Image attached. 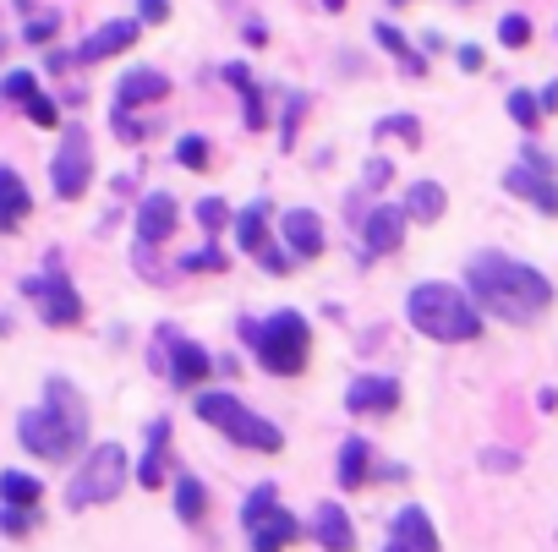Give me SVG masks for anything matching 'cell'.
<instances>
[{
  "mask_svg": "<svg viewBox=\"0 0 558 552\" xmlns=\"http://www.w3.org/2000/svg\"><path fill=\"white\" fill-rule=\"evenodd\" d=\"M465 296L476 301V312H493V317L520 323V328L548 317V307H553L548 274H537L531 263L504 257V252H476L471 263H465Z\"/></svg>",
  "mask_w": 558,
  "mask_h": 552,
  "instance_id": "cell-1",
  "label": "cell"
},
{
  "mask_svg": "<svg viewBox=\"0 0 558 552\" xmlns=\"http://www.w3.org/2000/svg\"><path fill=\"white\" fill-rule=\"evenodd\" d=\"M17 438L28 454H39V460H72L77 449H83L88 438V410L83 399H77V389L66 378H50V389H44V405L39 410H22L17 421Z\"/></svg>",
  "mask_w": 558,
  "mask_h": 552,
  "instance_id": "cell-2",
  "label": "cell"
},
{
  "mask_svg": "<svg viewBox=\"0 0 558 552\" xmlns=\"http://www.w3.org/2000/svg\"><path fill=\"white\" fill-rule=\"evenodd\" d=\"M405 317H411L416 334L438 339V345H471V339L482 334V312H476V301L465 296V290L444 285V279L416 285L411 301H405Z\"/></svg>",
  "mask_w": 558,
  "mask_h": 552,
  "instance_id": "cell-3",
  "label": "cell"
},
{
  "mask_svg": "<svg viewBox=\"0 0 558 552\" xmlns=\"http://www.w3.org/2000/svg\"><path fill=\"white\" fill-rule=\"evenodd\" d=\"M247 345H252L263 372L296 378L312 356V323L301 312H274V317H263V323H247Z\"/></svg>",
  "mask_w": 558,
  "mask_h": 552,
  "instance_id": "cell-4",
  "label": "cell"
},
{
  "mask_svg": "<svg viewBox=\"0 0 558 552\" xmlns=\"http://www.w3.org/2000/svg\"><path fill=\"white\" fill-rule=\"evenodd\" d=\"M197 416H203L219 438L241 443V449H263V454H279V449H285V438H279L274 421H263L258 410H247L236 394H219V389L197 394Z\"/></svg>",
  "mask_w": 558,
  "mask_h": 552,
  "instance_id": "cell-5",
  "label": "cell"
},
{
  "mask_svg": "<svg viewBox=\"0 0 558 552\" xmlns=\"http://www.w3.org/2000/svg\"><path fill=\"white\" fill-rule=\"evenodd\" d=\"M126 476H132V460H126V449H121V443H99V449L83 460V471L72 476V487H66V503H72V509L110 503L115 492L126 487Z\"/></svg>",
  "mask_w": 558,
  "mask_h": 552,
  "instance_id": "cell-6",
  "label": "cell"
},
{
  "mask_svg": "<svg viewBox=\"0 0 558 552\" xmlns=\"http://www.w3.org/2000/svg\"><path fill=\"white\" fill-rule=\"evenodd\" d=\"M241 520H247L252 552H285L290 542H301V520H296V514H285V509H279V492L269 487V481H263V487L247 498Z\"/></svg>",
  "mask_w": 558,
  "mask_h": 552,
  "instance_id": "cell-7",
  "label": "cell"
},
{
  "mask_svg": "<svg viewBox=\"0 0 558 552\" xmlns=\"http://www.w3.org/2000/svg\"><path fill=\"white\" fill-rule=\"evenodd\" d=\"M22 296L39 307L44 323H55V328H77L83 323V296L72 290V279L61 274V268H44V274H33V279H22Z\"/></svg>",
  "mask_w": 558,
  "mask_h": 552,
  "instance_id": "cell-8",
  "label": "cell"
},
{
  "mask_svg": "<svg viewBox=\"0 0 558 552\" xmlns=\"http://www.w3.org/2000/svg\"><path fill=\"white\" fill-rule=\"evenodd\" d=\"M504 186L515 197H526L531 208H542L548 219H558V175H553V159L542 154V148H526L520 164L504 175Z\"/></svg>",
  "mask_w": 558,
  "mask_h": 552,
  "instance_id": "cell-9",
  "label": "cell"
},
{
  "mask_svg": "<svg viewBox=\"0 0 558 552\" xmlns=\"http://www.w3.org/2000/svg\"><path fill=\"white\" fill-rule=\"evenodd\" d=\"M50 175H55V197H66V203H77V197L88 192V181H93L88 132H66V137H61V154H55Z\"/></svg>",
  "mask_w": 558,
  "mask_h": 552,
  "instance_id": "cell-10",
  "label": "cell"
},
{
  "mask_svg": "<svg viewBox=\"0 0 558 552\" xmlns=\"http://www.w3.org/2000/svg\"><path fill=\"white\" fill-rule=\"evenodd\" d=\"M137 33H143V22H132V17H115V22H104V28H93L83 44H77V55L72 61H83V66H93V61H110V55H121L126 44H137Z\"/></svg>",
  "mask_w": 558,
  "mask_h": 552,
  "instance_id": "cell-11",
  "label": "cell"
},
{
  "mask_svg": "<svg viewBox=\"0 0 558 552\" xmlns=\"http://www.w3.org/2000/svg\"><path fill=\"white\" fill-rule=\"evenodd\" d=\"M394 405H400V383L394 378H356L345 389V410H356V416H389Z\"/></svg>",
  "mask_w": 558,
  "mask_h": 552,
  "instance_id": "cell-12",
  "label": "cell"
},
{
  "mask_svg": "<svg viewBox=\"0 0 558 552\" xmlns=\"http://www.w3.org/2000/svg\"><path fill=\"white\" fill-rule=\"evenodd\" d=\"M362 230H367V257L400 252V241H405V208L378 203V208H372V214L362 219Z\"/></svg>",
  "mask_w": 558,
  "mask_h": 552,
  "instance_id": "cell-13",
  "label": "cell"
},
{
  "mask_svg": "<svg viewBox=\"0 0 558 552\" xmlns=\"http://www.w3.org/2000/svg\"><path fill=\"white\" fill-rule=\"evenodd\" d=\"M170 236H176V197L148 192L143 208H137V241L154 246V241H170Z\"/></svg>",
  "mask_w": 558,
  "mask_h": 552,
  "instance_id": "cell-14",
  "label": "cell"
},
{
  "mask_svg": "<svg viewBox=\"0 0 558 552\" xmlns=\"http://www.w3.org/2000/svg\"><path fill=\"white\" fill-rule=\"evenodd\" d=\"M208 372H214V361H208L203 345H192V339H170V383H176V389H203Z\"/></svg>",
  "mask_w": 558,
  "mask_h": 552,
  "instance_id": "cell-15",
  "label": "cell"
},
{
  "mask_svg": "<svg viewBox=\"0 0 558 552\" xmlns=\"http://www.w3.org/2000/svg\"><path fill=\"white\" fill-rule=\"evenodd\" d=\"M389 542H400L405 552H438V531H433V520H427V509L405 503L389 520Z\"/></svg>",
  "mask_w": 558,
  "mask_h": 552,
  "instance_id": "cell-16",
  "label": "cell"
},
{
  "mask_svg": "<svg viewBox=\"0 0 558 552\" xmlns=\"http://www.w3.org/2000/svg\"><path fill=\"white\" fill-rule=\"evenodd\" d=\"M312 536H318L323 552H356V525H351V514H345L340 503H318V514H312Z\"/></svg>",
  "mask_w": 558,
  "mask_h": 552,
  "instance_id": "cell-17",
  "label": "cell"
},
{
  "mask_svg": "<svg viewBox=\"0 0 558 552\" xmlns=\"http://www.w3.org/2000/svg\"><path fill=\"white\" fill-rule=\"evenodd\" d=\"M285 252L301 257V263L323 257V225H318L312 208H290V214H285Z\"/></svg>",
  "mask_w": 558,
  "mask_h": 552,
  "instance_id": "cell-18",
  "label": "cell"
},
{
  "mask_svg": "<svg viewBox=\"0 0 558 552\" xmlns=\"http://www.w3.org/2000/svg\"><path fill=\"white\" fill-rule=\"evenodd\" d=\"M170 99V77L148 72V66H137V72H126L121 82H115V104L121 110H137V104H159Z\"/></svg>",
  "mask_w": 558,
  "mask_h": 552,
  "instance_id": "cell-19",
  "label": "cell"
},
{
  "mask_svg": "<svg viewBox=\"0 0 558 552\" xmlns=\"http://www.w3.org/2000/svg\"><path fill=\"white\" fill-rule=\"evenodd\" d=\"M28 214H33L28 186L17 181V170H6V164H0V236H11V230H17Z\"/></svg>",
  "mask_w": 558,
  "mask_h": 552,
  "instance_id": "cell-20",
  "label": "cell"
},
{
  "mask_svg": "<svg viewBox=\"0 0 558 552\" xmlns=\"http://www.w3.org/2000/svg\"><path fill=\"white\" fill-rule=\"evenodd\" d=\"M165 449H170V416H159V421H148V454L137 465L143 487H165Z\"/></svg>",
  "mask_w": 558,
  "mask_h": 552,
  "instance_id": "cell-21",
  "label": "cell"
},
{
  "mask_svg": "<svg viewBox=\"0 0 558 552\" xmlns=\"http://www.w3.org/2000/svg\"><path fill=\"white\" fill-rule=\"evenodd\" d=\"M449 208V192L438 181H416L411 197H405V219H416V225H438Z\"/></svg>",
  "mask_w": 558,
  "mask_h": 552,
  "instance_id": "cell-22",
  "label": "cell"
},
{
  "mask_svg": "<svg viewBox=\"0 0 558 552\" xmlns=\"http://www.w3.org/2000/svg\"><path fill=\"white\" fill-rule=\"evenodd\" d=\"M263 219H269V203H252L247 214H236V236H241V252H252V257H258L263 246H269V225H263Z\"/></svg>",
  "mask_w": 558,
  "mask_h": 552,
  "instance_id": "cell-23",
  "label": "cell"
},
{
  "mask_svg": "<svg viewBox=\"0 0 558 552\" xmlns=\"http://www.w3.org/2000/svg\"><path fill=\"white\" fill-rule=\"evenodd\" d=\"M367 471H372L367 438H345V449H340V481H345V487H367Z\"/></svg>",
  "mask_w": 558,
  "mask_h": 552,
  "instance_id": "cell-24",
  "label": "cell"
},
{
  "mask_svg": "<svg viewBox=\"0 0 558 552\" xmlns=\"http://www.w3.org/2000/svg\"><path fill=\"white\" fill-rule=\"evenodd\" d=\"M176 514H181L186 525H197L208 514V492H203V481H197V476H181L176 481Z\"/></svg>",
  "mask_w": 558,
  "mask_h": 552,
  "instance_id": "cell-25",
  "label": "cell"
},
{
  "mask_svg": "<svg viewBox=\"0 0 558 552\" xmlns=\"http://www.w3.org/2000/svg\"><path fill=\"white\" fill-rule=\"evenodd\" d=\"M225 77L241 88V99H247V126L252 132H263V121H269V110H263V93H258V82L247 77V66H225Z\"/></svg>",
  "mask_w": 558,
  "mask_h": 552,
  "instance_id": "cell-26",
  "label": "cell"
},
{
  "mask_svg": "<svg viewBox=\"0 0 558 552\" xmlns=\"http://www.w3.org/2000/svg\"><path fill=\"white\" fill-rule=\"evenodd\" d=\"M0 498L17 503V509H39L44 487H39L33 476H22V471H6V476H0Z\"/></svg>",
  "mask_w": 558,
  "mask_h": 552,
  "instance_id": "cell-27",
  "label": "cell"
},
{
  "mask_svg": "<svg viewBox=\"0 0 558 552\" xmlns=\"http://www.w3.org/2000/svg\"><path fill=\"white\" fill-rule=\"evenodd\" d=\"M372 33H378V44H383V50H389V55H400V66H405V72H411V77H422V72H427V61H422V55H411V44H405V33H400V28H389V22H378V28H372Z\"/></svg>",
  "mask_w": 558,
  "mask_h": 552,
  "instance_id": "cell-28",
  "label": "cell"
},
{
  "mask_svg": "<svg viewBox=\"0 0 558 552\" xmlns=\"http://www.w3.org/2000/svg\"><path fill=\"white\" fill-rule=\"evenodd\" d=\"M509 115H515L520 132H537V126H542V104H537V93H531V88H515V93H509Z\"/></svg>",
  "mask_w": 558,
  "mask_h": 552,
  "instance_id": "cell-29",
  "label": "cell"
},
{
  "mask_svg": "<svg viewBox=\"0 0 558 552\" xmlns=\"http://www.w3.org/2000/svg\"><path fill=\"white\" fill-rule=\"evenodd\" d=\"M378 137H405V143H422V121H416V115H383L378 121Z\"/></svg>",
  "mask_w": 558,
  "mask_h": 552,
  "instance_id": "cell-30",
  "label": "cell"
},
{
  "mask_svg": "<svg viewBox=\"0 0 558 552\" xmlns=\"http://www.w3.org/2000/svg\"><path fill=\"white\" fill-rule=\"evenodd\" d=\"M498 39H504L509 50H526V44H531V22L520 17V11H509V17L498 22Z\"/></svg>",
  "mask_w": 558,
  "mask_h": 552,
  "instance_id": "cell-31",
  "label": "cell"
},
{
  "mask_svg": "<svg viewBox=\"0 0 558 552\" xmlns=\"http://www.w3.org/2000/svg\"><path fill=\"white\" fill-rule=\"evenodd\" d=\"M55 33H61V17H55V11H39V17H28V33H22V39L39 50V44H50Z\"/></svg>",
  "mask_w": 558,
  "mask_h": 552,
  "instance_id": "cell-32",
  "label": "cell"
},
{
  "mask_svg": "<svg viewBox=\"0 0 558 552\" xmlns=\"http://www.w3.org/2000/svg\"><path fill=\"white\" fill-rule=\"evenodd\" d=\"M197 225L214 236V230H225V225H230V208L219 203V197H203V203H197Z\"/></svg>",
  "mask_w": 558,
  "mask_h": 552,
  "instance_id": "cell-33",
  "label": "cell"
},
{
  "mask_svg": "<svg viewBox=\"0 0 558 552\" xmlns=\"http://www.w3.org/2000/svg\"><path fill=\"white\" fill-rule=\"evenodd\" d=\"M22 110H28V121H33V126H55V121H61L55 99H44V93H28V99H22Z\"/></svg>",
  "mask_w": 558,
  "mask_h": 552,
  "instance_id": "cell-34",
  "label": "cell"
},
{
  "mask_svg": "<svg viewBox=\"0 0 558 552\" xmlns=\"http://www.w3.org/2000/svg\"><path fill=\"white\" fill-rule=\"evenodd\" d=\"M33 514H39V509H17V503H6V509H0V531H6V536H28Z\"/></svg>",
  "mask_w": 558,
  "mask_h": 552,
  "instance_id": "cell-35",
  "label": "cell"
},
{
  "mask_svg": "<svg viewBox=\"0 0 558 552\" xmlns=\"http://www.w3.org/2000/svg\"><path fill=\"white\" fill-rule=\"evenodd\" d=\"M176 159L186 164V170H208V143H203V137H181Z\"/></svg>",
  "mask_w": 558,
  "mask_h": 552,
  "instance_id": "cell-36",
  "label": "cell"
},
{
  "mask_svg": "<svg viewBox=\"0 0 558 552\" xmlns=\"http://www.w3.org/2000/svg\"><path fill=\"white\" fill-rule=\"evenodd\" d=\"M186 268H192V274H219V268H225V252H219V246H203V252L186 257Z\"/></svg>",
  "mask_w": 558,
  "mask_h": 552,
  "instance_id": "cell-37",
  "label": "cell"
},
{
  "mask_svg": "<svg viewBox=\"0 0 558 552\" xmlns=\"http://www.w3.org/2000/svg\"><path fill=\"white\" fill-rule=\"evenodd\" d=\"M0 93H6L11 104H22V99H28V93H39V82H33L28 72H11L6 82H0Z\"/></svg>",
  "mask_w": 558,
  "mask_h": 552,
  "instance_id": "cell-38",
  "label": "cell"
},
{
  "mask_svg": "<svg viewBox=\"0 0 558 552\" xmlns=\"http://www.w3.org/2000/svg\"><path fill=\"white\" fill-rule=\"evenodd\" d=\"M482 465H487V471H520V454L515 449H487Z\"/></svg>",
  "mask_w": 558,
  "mask_h": 552,
  "instance_id": "cell-39",
  "label": "cell"
},
{
  "mask_svg": "<svg viewBox=\"0 0 558 552\" xmlns=\"http://www.w3.org/2000/svg\"><path fill=\"white\" fill-rule=\"evenodd\" d=\"M301 110H307V99H290V110H285V132H279V143H285V148H296V126H301Z\"/></svg>",
  "mask_w": 558,
  "mask_h": 552,
  "instance_id": "cell-40",
  "label": "cell"
},
{
  "mask_svg": "<svg viewBox=\"0 0 558 552\" xmlns=\"http://www.w3.org/2000/svg\"><path fill=\"white\" fill-rule=\"evenodd\" d=\"M258 263L269 268V274H290V268H296V263H290V252H279V246H263Z\"/></svg>",
  "mask_w": 558,
  "mask_h": 552,
  "instance_id": "cell-41",
  "label": "cell"
},
{
  "mask_svg": "<svg viewBox=\"0 0 558 552\" xmlns=\"http://www.w3.org/2000/svg\"><path fill=\"white\" fill-rule=\"evenodd\" d=\"M170 17V0H143V22H165Z\"/></svg>",
  "mask_w": 558,
  "mask_h": 552,
  "instance_id": "cell-42",
  "label": "cell"
},
{
  "mask_svg": "<svg viewBox=\"0 0 558 552\" xmlns=\"http://www.w3.org/2000/svg\"><path fill=\"white\" fill-rule=\"evenodd\" d=\"M389 175H394V164H383V159H372V164H367V186H383Z\"/></svg>",
  "mask_w": 558,
  "mask_h": 552,
  "instance_id": "cell-43",
  "label": "cell"
},
{
  "mask_svg": "<svg viewBox=\"0 0 558 552\" xmlns=\"http://www.w3.org/2000/svg\"><path fill=\"white\" fill-rule=\"evenodd\" d=\"M460 66L465 72H482V50H476V44H460Z\"/></svg>",
  "mask_w": 558,
  "mask_h": 552,
  "instance_id": "cell-44",
  "label": "cell"
},
{
  "mask_svg": "<svg viewBox=\"0 0 558 552\" xmlns=\"http://www.w3.org/2000/svg\"><path fill=\"white\" fill-rule=\"evenodd\" d=\"M537 104H542V115H548V110H558V82H548V88L537 93Z\"/></svg>",
  "mask_w": 558,
  "mask_h": 552,
  "instance_id": "cell-45",
  "label": "cell"
},
{
  "mask_svg": "<svg viewBox=\"0 0 558 552\" xmlns=\"http://www.w3.org/2000/svg\"><path fill=\"white\" fill-rule=\"evenodd\" d=\"M323 6H329V11H345V0H323Z\"/></svg>",
  "mask_w": 558,
  "mask_h": 552,
  "instance_id": "cell-46",
  "label": "cell"
},
{
  "mask_svg": "<svg viewBox=\"0 0 558 552\" xmlns=\"http://www.w3.org/2000/svg\"><path fill=\"white\" fill-rule=\"evenodd\" d=\"M383 552H405V547H400V542H389V547H383Z\"/></svg>",
  "mask_w": 558,
  "mask_h": 552,
  "instance_id": "cell-47",
  "label": "cell"
},
{
  "mask_svg": "<svg viewBox=\"0 0 558 552\" xmlns=\"http://www.w3.org/2000/svg\"><path fill=\"white\" fill-rule=\"evenodd\" d=\"M389 6H411V0H389Z\"/></svg>",
  "mask_w": 558,
  "mask_h": 552,
  "instance_id": "cell-48",
  "label": "cell"
}]
</instances>
